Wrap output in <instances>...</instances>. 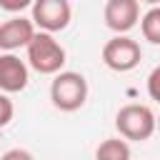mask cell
I'll return each mask as SVG.
<instances>
[{
	"mask_svg": "<svg viewBox=\"0 0 160 160\" xmlns=\"http://www.w3.org/2000/svg\"><path fill=\"white\" fill-rule=\"evenodd\" d=\"M95 160H130V145L125 138H105L95 148Z\"/></svg>",
	"mask_w": 160,
	"mask_h": 160,
	"instance_id": "obj_9",
	"label": "cell"
},
{
	"mask_svg": "<svg viewBox=\"0 0 160 160\" xmlns=\"http://www.w3.org/2000/svg\"><path fill=\"white\" fill-rule=\"evenodd\" d=\"M140 0H108L102 10L105 25L115 35H128L140 22Z\"/></svg>",
	"mask_w": 160,
	"mask_h": 160,
	"instance_id": "obj_6",
	"label": "cell"
},
{
	"mask_svg": "<svg viewBox=\"0 0 160 160\" xmlns=\"http://www.w3.org/2000/svg\"><path fill=\"white\" fill-rule=\"evenodd\" d=\"M148 95H150V100L160 102V65L152 68L148 75Z\"/></svg>",
	"mask_w": 160,
	"mask_h": 160,
	"instance_id": "obj_12",
	"label": "cell"
},
{
	"mask_svg": "<svg viewBox=\"0 0 160 160\" xmlns=\"http://www.w3.org/2000/svg\"><path fill=\"white\" fill-rule=\"evenodd\" d=\"M50 100L62 112H75L88 100V80L82 72L62 70L50 82Z\"/></svg>",
	"mask_w": 160,
	"mask_h": 160,
	"instance_id": "obj_3",
	"label": "cell"
},
{
	"mask_svg": "<svg viewBox=\"0 0 160 160\" xmlns=\"http://www.w3.org/2000/svg\"><path fill=\"white\" fill-rule=\"evenodd\" d=\"M142 48L130 35H112L102 45V62L115 72H130L140 65Z\"/></svg>",
	"mask_w": 160,
	"mask_h": 160,
	"instance_id": "obj_4",
	"label": "cell"
},
{
	"mask_svg": "<svg viewBox=\"0 0 160 160\" xmlns=\"http://www.w3.org/2000/svg\"><path fill=\"white\" fill-rule=\"evenodd\" d=\"M32 2H35V0H0V10L15 15V12H22V10L32 8Z\"/></svg>",
	"mask_w": 160,
	"mask_h": 160,
	"instance_id": "obj_13",
	"label": "cell"
},
{
	"mask_svg": "<svg viewBox=\"0 0 160 160\" xmlns=\"http://www.w3.org/2000/svg\"><path fill=\"white\" fill-rule=\"evenodd\" d=\"M142 2H148V5H152V8H155V5H160V0H142Z\"/></svg>",
	"mask_w": 160,
	"mask_h": 160,
	"instance_id": "obj_15",
	"label": "cell"
},
{
	"mask_svg": "<svg viewBox=\"0 0 160 160\" xmlns=\"http://www.w3.org/2000/svg\"><path fill=\"white\" fill-rule=\"evenodd\" d=\"M30 80V65L20 60L15 52H2L0 55V92L12 95L22 92Z\"/></svg>",
	"mask_w": 160,
	"mask_h": 160,
	"instance_id": "obj_8",
	"label": "cell"
},
{
	"mask_svg": "<svg viewBox=\"0 0 160 160\" xmlns=\"http://www.w3.org/2000/svg\"><path fill=\"white\" fill-rule=\"evenodd\" d=\"M30 10H32L30 20L35 22V28L42 32H52V35L65 30L72 20L70 0H35Z\"/></svg>",
	"mask_w": 160,
	"mask_h": 160,
	"instance_id": "obj_5",
	"label": "cell"
},
{
	"mask_svg": "<svg viewBox=\"0 0 160 160\" xmlns=\"http://www.w3.org/2000/svg\"><path fill=\"white\" fill-rule=\"evenodd\" d=\"M0 160H35L28 150H22V148H12V150H8V152H2V158Z\"/></svg>",
	"mask_w": 160,
	"mask_h": 160,
	"instance_id": "obj_14",
	"label": "cell"
},
{
	"mask_svg": "<svg viewBox=\"0 0 160 160\" xmlns=\"http://www.w3.org/2000/svg\"><path fill=\"white\" fill-rule=\"evenodd\" d=\"M158 130H160V115H158Z\"/></svg>",
	"mask_w": 160,
	"mask_h": 160,
	"instance_id": "obj_16",
	"label": "cell"
},
{
	"mask_svg": "<svg viewBox=\"0 0 160 160\" xmlns=\"http://www.w3.org/2000/svg\"><path fill=\"white\" fill-rule=\"evenodd\" d=\"M0 138H2V128H0Z\"/></svg>",
	"mask_w": 160,
	"mask_h": 160,
	"instance_id": "obj_17",
	"label": "cell"
},
{
	"mask_svg": "<svg viewBox=\"0 0 160 160\" xmlns=\"http://www.w3.org/2000/svg\"><path fill=\"white\" fill-rule=\"evenodd\" d=\"M35 22L22 15H12L10 20L0 22V50L15 52L20 48H28L30 40L35 38Z\"/></svg>",
	"mask_w": 160,
	"mask_h": 160,
	"instance_id": "obj_7",
	"label": "cell"
},
{
	"mask_svg": "<svg viewBox=\"0 0 160 160\" xmlns=\"http://www.w3.org/2000/svg\"><path fill=\"white\" fill-rule=\"evenodd\" d=\"M140 30H142V38L152 45H160V5L150 8L142 18H140Z\"/></svg>",
	"mask_w": 160,
	"mask_h": 160,
	"instance_id": "obj_10",
	"label": "cell"
},
{
	"mask_svg": "<svg viewBox=\"0 0 160 160\" xmlns=\"http://www.w3.org/2000/svg\"><path fill=\"white\" fill-rule=\"evenodd\" d=\"M12 115H15V105H12V100H10L5 92H0V128H5V125L12 120Z\"/></svg>",
	"mask_w": 160,
	"mask_h": 160,
	"instance_id": "obj_11",
	"label": "cell"
},
{
	"mask_svg": "<svg viewBox=\"0 0 160 160\" xmlns=\"http://www.w3.org/2000/svg\"><path fill=\"white\" fill-rule=\"evenodd\" d=\"M115 128L120 132V138L132 140V142H145L152 138V132L158 130V115L140 102H130L122 105L115 115Z\"/></svg>",
	"mask_w": 160,
	"mask_h": 160,
	"instance_id": "obj_2",
	"label": "cell"
},
{
	"mask_svg": "<svg viewBox=\"0 0 160 160\" xmlns=\"http://www.w3.org/2000/svg\"><path fill=\"white\" fill-rule=\"evenodd\" d=\"M25 50H28V65L35 72H40V75H58V72H62V65L68 60V52L55 40L52 32L38 30L35 38L30 40V45Z\"/></svg>",
	"mask_w": 160,
	"mask_h": 160,
	"instance_id": "obj_1",
	"label": "cell"
}]
</instances>
